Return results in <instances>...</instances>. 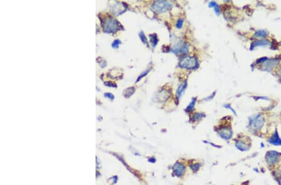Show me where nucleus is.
I'll list each match as a JSON object with an SVG mask.
<instances>
[{
  "label": "nucleus",
  "mask_w": 281,
  "mask_h": 185,
  "mask_svg": "<svg viewBox=\"0 0 281 185\" xmlns=\"http://www.w3.org/2000/svg\"><path fill=\"white\" fill-rule=\"evenodd\" d=\"M135 92V89L134 87H129L127 89H126L124 92L123 95L125 97L129 98L131 96H132Z\"/></svg>",
  "instance_id": "14"
},
{
  "label": "nucleus",
  "mask_w": 281,
  "mask_h": 185,
  "mask_svg": "<svg viewBox=\"0 0 281 185\" xmlns=\"http://www.w3.org/2000/svg\"><path fill=\"white\" fill-rule=\"evenodd\" d=\"M216 5H218V4L215 2H211L209 4V7H215Z\"/></svg>",
  "instance_id": "25"
},
{
  "label": "nucleus",
  "mask_w": 281,
  "mask_h": 185,
  "mask_svg": "<svg viewBox=\"0 0 281 185\" xmlns=\"http://www.w3.org/2000/svg\"><path fill=\"white\" fill-rule=\"evenodd\" d=\"M236 147L241 151H247L250 148V146L241 140H238L236 143Z\"/></svg>",
  "instance_id": "10"
},
{
  "label": "nucleus",
  "mask_w": 281,
  "mask_h": 185,
  "mask_svg": "<svg viewBox=\"0 0 281 185\" xmlns=\"http://www.w3.org/2000/svg\"><path fill=\"white\" fill-rule=\"evenodd\" d=\"M200 166L199 164H196V165H191V168L193 169V171H197L199 168Z\"/></svg>",
  "instance_id": "24"
},
{
  "label": "nucleus",
  "mask_w": 281,
  "mask_h": 185,
  "mask_svg": "<svg viewBox=\"0 0 281 185\" xmlns=\"http://www.w3.org/2000/svg\"><path fill=\"white\" fill-rule=\"evenodd\" d=\"M186 87H187V81L184 82L182 84H181L179 86V87L178 88L177 92H176V94H177V96H178V98L181 97V96L182 95V94L184 92Z\"/></svg>",
  "instance_id": "11"
},
{
  "label": "nucleus",
  "mask_w": 281,
  "mask_h": 185,
  "mask_svg": "<svg viewBox=\"0 0 281 185\" xmlns=\"http://www.w3.org/2000/svg\"><path fill=\"white\" fill-rule=\"evenodd\" d=\"M172 8L171 4L166 1H157L153 3L151 9L156 12L162 13L166 12Z\"/></svg>",
  "instance_id": "4"
},
{
  "label": "nucleus",
  "mask_w": 281,
  "mask_h": 185,
  "mask_svg": "<svg viewBox=\"0 0 281 185\" xmlns=\"http://www.w3.org/2000/svg\"><path fill=\"white\" fill-rule=\"evenodd\" d=\"M219 135L225 140H229L232 137V132L231 128L228 127H224L221 128L218 131Z\"/></svg>",
  "instance_id": "7"
},
{
  "label": "nucleus",
  "mask_w": 281,
  "mask_h": 185,
  "mask_svg": "<svg viewBox=\"0 0 281 185\" xmlns=\"http://www.w3.org/2000/svg\"><path fill=\"white\" fill-rule=\"evenodd\" d=\"M225 107L226 108H229L231 110H232V111L235 114H236V112L234 111V110L233 109H232V107H231V106H229V105H225Z\"/></svg>",
  "instance_id": "26"
},
{
  "label": "nucleus",
  "mask_w": 281,
  "mask_h": 185,
  "mask_svg": "<svg viewBox=\"0 0 281 185\" xmlns=\"http://www.w3.org/2000/svg\"><path fill=\"white\" fill-rule=\"evenodd\" d=\"M179 65L180 67L187 69H193L198 67L197 60L194 57L186 56L181 59Z\"/></svg>",
  "instance_id": "2"
},
{
  "label": "nucleus",
  "mask_w": 281,
  "mask_h": 185,
  "mask_svg": "<svg viewBox=\"0 0 281 185\" xmlns=\"http://www.w3.org/2000/svg\"><path fill=\"white\" fill-rule=\"evenodd\" d=\"M269 142L275 146H281V138L279 137L277 131H276L275 133L269 138Z\"/></svg>",
  "instance_id": "9"
},
{
  "label": "nucleus",
  "mask_w": 281,
  "mask_h": 185,
  "mask_svg": "<svg viewBox=\"0 0 281 185\" xmlns=\"http://www.w3.org/2000/svg\"><path fill=\"white\" fill-rule=\"evenodd\" d=\"M264 124V118L261 114L251 117L249 120V127L250 130L257 131L260 130Z\"/></svg>",
  "instance_id": "3"
},
{
  "label": "nucleus",
  "mask_w": 281,
  "mask_h": 185,
  "mask_svg": "<svg viewBox=\"0 0 281 185\" xmlns=\"http://www.w3.org/2000/svg\"><path fill=\"white\" fill-rule=\"evenodd\" d=\"M196 102V98H193L192 101H191V102L189 104L188 106H187V108L186 109V111H187V112L191 111L193 109L194 107Z\"/></svg>",
  "instance_id": "17"
},
{
  "label": "nucleus",
  "mask_w": 281,
  "mask_h": 185,
  "mask_svg": "<svg viewBox=\"0 0 281 185\" xmlns=\"http://www.w3.org/2000/svg\"><path fill=\"white\" fill-rule=\"evenodd\" d=\"M150 39H151V43L152 44V46L153 47H154L158 42V39L157 37V34H153L150 35Z\"/></svg>",
  "instance_id": "15"
},
{
  "label": "nucleus",
  "mask_w": 281,
  "mask_h": 185,
  "mask_svg": "<svg viewBox=\"0 0 281 185\" xmlns=\"http://www.w3.org/2000/svg\"><path fill=\"white\" fill-rule=\"evenodd\" d=\"M204 117H205V114H203L201 113H195L193 115V119L194 121H197V120H200L202 118H203Z\"/></svg>",
  "instance_id": "16"
},
{
  "label": "nucleus",
  "mask_w": 281,
  "mask_h": 185,
  "mask_svg": "<svg viewBox=\"0 0 281 185\" xmlns=\"http://www.w3.org/2000/svg\"><path fill=\"white\" fill-rule=\"evenodd\" d=\"M281 154L276 151L267 152L265 155V160L269 165H274L279 162Z\"/></svg>",
  "instance_id": "5"
},
{
  "label": "nucleus",
  "mask_w": 281,
  "mask_h": 185,
  "mask_svg": "<svg viewBox=\"0 0 281 185\" xmlns=\"http://www.w3.org/2000/svg\"><path fill=\"white\" fill-rule=\"evenodd\" d=\"M267 34V33L264 31H259L256 33L255 36L257 37H265Z\"/></svg>",
  "instance_id": "19"
},
{
  "label": "nucleus",
  "mask_w": 281,
  "mask_h": 185,
  "mask_svg": "<svg viewBox=\"0 0 281 185\" xmlns=\"http://www.w3.org/2000/svg\"><path fill=\"white\" fill-rule=\"evenodd\" d=\"M104 97H106L107 98H109L111 100H113L114 99V96L111 93H105L104 94Z\"/></svg>",
  "instance_id": "23"
},
{
  "label": "nucleus",
  "mask_w": 281,
  "mask_h": 185,
  "mask_svg": "<svg viewBox=\"0 0 281 185\" xmlns=\"http://www.w3.org/2000/svg\"><path fill=\"white\" fill-rule=\"evenodd\" d=\"M172 51L177 55L186 54L188 52V47L186 46V44L182 42H179L173 47Z\"/></svg>",
  "instance_id": "6"
},
{
  "label": "nucleus",
  "mask_w": 281,
  "mask_h": 185,
  "mask_svg": "<svg viewBox=\"0 0 281 185\" xmlns=\"http://www.w3.org/2000/svg\"><path fill=\"white\" fill-rule=\"evenodd\" d=\"M159 100L160 101H165L164 100H167L169 96L168 94V92L166 91H163V92H160L159 93L157 96Z\"/></svg>",
  "instance_id": "13"
},
{
  "label": "nucleus",
  "mask_w": 281,
  "mask_h": 185,
  "mask_svg": "<svg viewBox=\"0 0 281 185\" xmlns=\"http://www.w3.org/2000/svg\"><path fill=\"white\" fill-rule=\"evenodd\" d=\"M121 26L117 20L112 18H107L103 24V30L106 33H114L120 29Z\"/></svg>",
  "instance_id": "1"
},
{
  "label": "nucleus",
  "mask_w": 281,
  "mask_h": 185,
  "mask_svg": "<svg viewBox=\"0 0 281 185\" xmlns=\"http://www.w3.org/2000/svg\"><path fill=\"white\" fill-rule=\"evenodd\" d=\"M183 25V20L182 19H179L178 21H177V24H176V26H177V28L180 29L182 28V26Z\"/></svg>",
  "instance_id": "22"
},
{
  "label": "nucleus",
  "mask_w": 281,
  "mask_h": 185,
  "mask_svg": "<svg viewBox=\"0 0 281 185\" xmlns=\"http://www.w3.org/2000/svg\"><path fill=\"white\" fill-rule=\"evenodd\" d=\"M121 42L120 41L119 39H117V40H115L113 44H112V47L114 49H116V48H118V46H119V44H121Z\"/></svg>",
  "instance_id": "21"
},
{
  "label": "nucleus",
  "mask_w": 281,
  "mask_h": 185,
  "mask_svg": "<svg viewBox=\"0 0 281 185\" xmlns=\"http://www.w3.org/2000/svg\"><path fill=\"white\" fill-rule=\"evenodd\" d=\"M139 37H140V39H141V40L142 41V42L145 44H147V46H148V40H147V38L144 34V33L141 31L139 33Z\"/></svg>",
  "instance_id": "18"
},
{
  "label": "nucleus",
  "mask_w": 281,
  "mask_h": 185,
  "mask_svg": "<svg viewBox=\"0 0 281 185\" xmlns=\"http://www.w3.org/2000/svg\"><path fill=\"white\" fill-rule=\"evenodd\" d=\"M173 171L178 176H182L185 172V166L180 163H176L173 166Z\"/></svg>",
  "instance_id": "8"
},
{
  "label": "nucleus",
  "mask_w": 281,
  "mask_h": 185,
  "mask_svg": "<svg viewBox=\"0 0 281 185\" xmlns=\"http://www.w3.org/2000/svg\"><path fill=\"white\" fill-rule=\"evenodd\" d=\"M150 70H151V69H147V70H146L145 71H144V72H142V74H141V75H139V77H138V80H137V82H138V81H139V80H140V79H142V78L143 77H144V76H146V75L147 74H148V72H149L150 71Z\"/></svg>",
  "instance_id": "20"
},
{
  "label": "nucleus",
  "mask_w": 281,
  "mask_h": 185,
  "mask_svg": "<svg viewBox=\"0 0 281 185\" xmlns=\"http://www.w3.org/2000/svg\"><path fill=\"white\" fill-rule=\"evenodd\" d=\"M269 42L268 41H266V40H261V41H258L256 42H254V43L252 44L251 45V47H250V49H253L254 47H256V46H267V45H269Z\"/></svg>",
  "instance_id": "12"
}]
</instances>
